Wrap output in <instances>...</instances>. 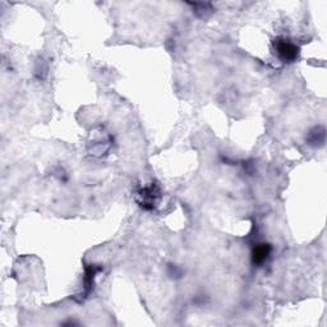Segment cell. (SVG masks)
I'll return each instance as SVG.
<instances>
[{
	"label": "cell",
	"instance_id": "7a4b0ae2",
	"mask_svg": "<svg viewBox=\"0 0 327 327\" xmlns=\"http://www.w3.org/2000/svg\"><path fill=\"white\" fill-rule=\"evenodd\" d=\"M270 246L268 244H258L257 247L253 250V262L260 265V263H263L266 260H267L268 255H270Z\"/></svg>",
	"mask_w": 327,
	"mask_h": 327
},
{
	"label": "cell",
	"instance_id": "6da1fadb",
	"mask_svg": "<svg viewBox=\"0 0 327 327\" xmlns=\"http://www.w3.org/2000/svg\"><path fill=\"white\" fill-rule=\"evenodd\" d=\"M276 51L284 62H293L298 57V48L290 41L281 40L276 43Z\"/></svg>",
	"mask_w": 327,
	"mask_h": 327
}]
</instances>
